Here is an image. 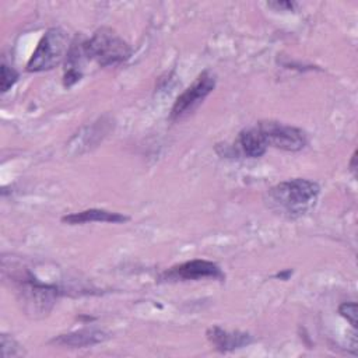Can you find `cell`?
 <instances>
[{"mask_svg":"<svg viewBox=\"0 0 358 358\" xmlns=\"http://www.w3.org/2000/svg\"><path fill=\"white\" fill-rule=\"evenodd\" d=\"M355 159H357V151H354L352 157H351V161H350V171L355 175Z\"/></svg>","mask_w":358,"mask_h":358,"instance_id":"e0dca14e","label":"cell"},{"mask_svg":"<svg viewBox=\"0 0 358 358\" xmlns=\"http://www.w3.org/2000/svg\"><path fill=\"white\" fill-rule=\"evenodd\" d=\"M207 338L220 352H229L243 348L253 343V337L243 331H228L220 326H213L207 330Z\"/></svg>","mask_w":358,"mask_h":358,"instance_id":"ba28073f","label":"cell"},{"mask_svg":"<svg viewBox=\"0 0 358 358\" xmlns=\"http://www.w3.org/2000/svg\"><path fill=\"white\" fill-rule=\"evenodd\" d=\"M236 144H238L241 152L243 155H246L248 158H259L267 150L264 137L262 136V133L259 131L257 127H250V129L242 130L238 134Z\"/></svg>","mask_w":358,"mask_h":358,"instance_id":"8fae6325","label":"cell"},{"mask_svg":"<svg viewBox=\"0 0 358 358\" xmlns=\"http://www.w3.org/2000/svg\"><path fill=\"white\" fill-rule=\"evenodd\" d=\"M109 338V334L99 329H90L84 327L80 330H74L70 333L60 334L57 337H53L50 340L52 344L62 345V347H70V348H83V347H91L99 343H103Z\"/></svg>","mask_w":358,"mask_h":358,"instance_id":"9c48e42d","label":"cell"},{"mask_svg":"<svg viewBox=\"0 0 358 358\" xmlns=\"http://www.w3.org/2000/svg\"><path fill=\"white\" fill-rule=\"evenodd\" d=\"M215 74L210 70H204L197 76V78L175 99L169 119L172 122L180 120L190 112H193L215 88Z\"/></svg>","mask_w":358,"mask_h":358,"instance_id":"5b68a950","label":"cell"},{"mask_svg":"<svg viewBox=\"0 0 358 358\" xmlns=\"http://www.w3.org/2000/svg\"><path fill=\"white\" fill-rule=\"evenodd\" d=\"M267 7L270 8H274V10H280V11H292L295 7H296V3L295 1H271V3H267Z\"/></svg>","mask_w":358,"mask_h":358,"instance_id":"2e32d148","label":"cell"},{"mask_svg":"<svg viewBox=\"0 0 358 358\" xmlns=\"http://www.w3.org/2000/svg\"><path fill=\"white\" fill-rule=\"evenodd\" d=\"M291 273H292L291 270H287V271H284V273H278V274H275V277H280V278L287 280V278H288V275H289Z\"/></svg>","mask_w":358,"mask_h":358,"instance_id":"ac0fdd59","label":"cell"},{"mask_svg":"<svg viewBox=\"0 0 358 358\" xmlns=\"http://www.w3.org/2000/svg\"><path fill=\"white\" fill-rule=\"evenodd\" d=\"M103 127V119H101L99 122H95L91 126L84 127L81 131L76 133L71 140L69 141V147H73L76 151V154H81V148H84V151H88L91 147H95V144L102 138L101 133H106L108 130L102 131L101 129Z\"/></svg>","mask_w":358,"mask_h":358,"instance_id":"7c38bea8","label":"cell"},{"mask_svg":"<svg viewBox=\"0 0 358 358\" xmlns=\"http://www.w3.org/2000/svg\"><path fill=\"white\" fill-rule=\"evenodd\" d=\"M0 343H1V357L3 358L24 355V350L11 336L3 333L0 337Z\"/></svg>","mask_w":358,"mask_h":358,"instance_id":"4fadbf2b","label":"cell"},{"mask_svg":"<svg viewBox=\"0 0 358 358\" xmlns=\"http://www.w3.org/2000/svg\"><path fill=\"white\" fill-rule=\"evenodd\" d=\"M18 80V73L7 66L6 63H1L0 67V91L1 92H7Z\"/></svg>","mask_w":358,"mask_h":358,"instance_id":"5bb4252c","label":"cell"},{"mask_svg":"<svg viewBox=\"0 0 358 358\" xmlns=\"http://www.w3.org/2000/svg\"><path fill=\"white\" fill-rule=\"evenodd\" d=\"M83 50L87 60H94L101 67L120 64L131 56L130 45L106 27L96 29L88 41H84Z\"/></svg>","mask_w":358,"mask_h":358,"instance_id":"3957f363","label":"cell"},{"mask_svg":"<svg viewBox=\"0 0 358 358\" xmlns=\"http://www.w3.org/2000/svg\"><path fill=\"white\" fill-rule=\"evenodd\" d=\"M320 186L305 178H294L273 186L267 193L268 207L289 220L310 211L319 197Z\"/></svg>","mask_w":358,"mask_h":358,"instance_id":"6da1fadb","label":"cell"},{"mask_svg":"<svg viewBox=\"0 0 358 358\" xmlns=\"http://www.w3.org/2000/svg\"><path fill=\"white\" fill-rule=\"evenodd\" d=\"M62 221L69 225H78L85 222H112V224H120L129 221V217L120 213L108 211L103 208H90L80 213H73L62 217Z\"/></svg>","mask_w":358,"mask_h":358,"instance_id":"30bf717a","label":"cell"},{"mask_svg":"<svg viewBox=\"0 0 358 358\" xmlns=\"http://www.w3.org/2000/svg\"><path fill=\"white\" fill-rule=\"evenodd\" d=\"M338 313L344 319H347V322L352 326V329H357V326H358V320H357V316H358L357 302H343L338 306Z\"/></svg>","mask_w":358,"mask_h":358,"instance_id":"9a60e30c","label":"cell"},{"mask_svg":"<svg viewBox=\"0 0 358 358\" xmlns=\"http://www.w3.org/2000/svg\"><path fill=\"white\" fill-rule=\"evenodd\" d=\"M256 127L264 137L267 147L271 145L282 151L296 152V151H301L308 143L306 133L302 129L284 124L281 122L264 120V122H259Z\"/></svg>","mask_w":358,"mask_h":358,"instance_id":"8992f818","label":"cell"},{"mask_svg":"<svg viewBox=\"0 0 358 358\" xmlns=\"http://www.w3.org/2000/svg\"><path fill=\"white\" fill-rule=\"evenodd\" d=\"M204 278L222 281L225 275L217 263L204 260V259H193V260L172 266L171 268L165 270L159 275V281L162 282L197 281Z\"/></svg>","mask_w":358,"mask_h":358,"instance_id":"52a82bcc","label":"cell"},{"mask_svg":"<svg viewBox=\"0 0 358 358\" xmlns=\"http://www.w3.org/2000/svg\"><path fill=\"white\" fill-rule=\"evenodd\" d=\"M10 281L15 285L17 295L27 315L32 317H43L53 308L60 289L53 284H45L34 277L29 270L17 271L10 274Z\"/></svg>","mask_w":358,"mask_h":358,"instance_id":"7a4b0ae2","label":"cell"},{"mask_svg":"<svg viewBox=\"0 0 358 358\" xmlns=\"http://www.w3.org/2000/svg\"><path fill=\"white\" fill-rule=\"evenodd\" d=\"M71 42L67 32L60 27L49 28L38 42L32 56L27 63V70L31 73L48 71L59 66L69 53Z\"/></svg>","mask_w":358,"mask_h":358,"instance_id":"277c9868","label":"cell"}]
</instances>
